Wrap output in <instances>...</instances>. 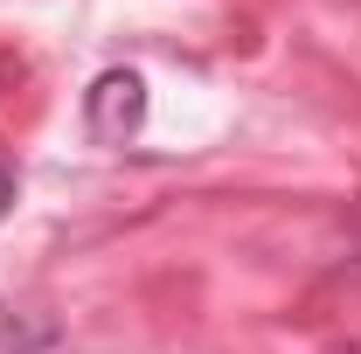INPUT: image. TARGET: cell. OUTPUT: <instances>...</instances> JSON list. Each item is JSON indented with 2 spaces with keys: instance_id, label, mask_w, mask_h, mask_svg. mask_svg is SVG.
I'll return each instance as SVG.
<instances>
[{
  "instance_id": "7a4b0ae2",
  "label": "cell",
  "mask_w": 361,
  "mask_h": 354,
  "mask_svg": "<svg viewBox=\"0 0 361 354\" xmlns=\"http://www.w3.org/2000/svg\"><path fill=\"white\" fill-rule=\"evenodd\" d=\"M14 202H21V174L0 160V222H7V209H14Z\"/></svg>"
},
{
  "instance_id": "6da1fadb",
  "label": "cell",
  "mask_w": 361,
  "mask_h": 354,
  "mask_svg": "<svg viewBox=\"0 0 361 354\" xmlns=\"http://www.w3.org/2000/svg\"><path fill=\"white\" fill-rule=\"evenodd\" d=\"M146 126V77L139 70H104L84 90V133L90 146H133Z\"/></svg>"
},
{
  "instance_id": "3957f363",
  "label": "cell",
  "mask_w": 361,
  "mask_h": 354,
  "mask_svg": "<svg viewBox=\"0 0 361 354\" xmlns=\"http://www.w3.org/2000/svg\"><path fill=\"white\" fill-rule=\"evenodd\" d=\"M348 354H361V348H348Z\"/></svg>"
}]
</instances>
